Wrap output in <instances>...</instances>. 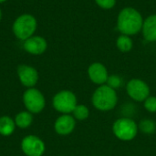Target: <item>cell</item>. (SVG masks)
<instances>
[{"label":"cell","instance_id":"6da1fadb","mask_svg":"<svg viewBox=\"0 0 156 156\" xmlns=\"http://www.w3.org/2000/svg\"><path fill=\"white\" fill-rule=\"evenodd\" d=\"M144 20V18L139 10L133 6H126L117 16L116 28L120 34L133 37L142 32Z\"/></svg>","mask_w":156,"mask_h":156},{"label":"cell","instance_id":"7a4b0ae2","mask_svg":"<svg viewBox=\"0 0 156 156\" xmlns=\"http://www.w3.org/2000/svg\"><path fill=\"white\" fill-rule=\"evenodd\" d=\"M91 103L93 107L100 112L112 111L118 103L117 92L107 84L101 85L92 93Z\"/></svg>","mask_w":156,"mask_h":156},{"label":"cell","instance_id":"3957f363","mask_svg":"<svg viewBox=\"0 0 156 156\" xmlns=\"http://www.w3.org/2000/svg\"><path fill=\"white\" fill-rule=\"evenodd\" d=\"M37 28V20L34 15L29 13L19 15L12 24V32L14 36L22 42L36 35Z\"/></svg>","mask_w":156,"mask_h":156},{"label":"cell","instance_id":"277c9868","mask_svg":"<svg viewBox=\"0 0 156 156\" xmlns=\"http://www.w3.org/2000/svg\"><path fill=\"white\" fill-rule=\"evenodd\" d=\"M112 133L114 136L123 142L133 140L139 132L138 124L131 118L122 117L117 119L112 124Z\"/></svg>","mask_w":156,"mask_h":156},{"label":"cell","instance_id":"5b68a950","mask_svg":"<svg viewBox=\"0 0 156 156\" xmlns=\"http://www.w3.org/2000/svg\"><path fill=\"white\" fill-rule=\"evenodd\" d=\"M78 105L77 96L69 90H62L57 92L52 98L53 108L61 114H70Z\"/></svg>","mask_w":156,"mask_h":156},{"label":"cell","instance_id":"8992f818","mask_svg":"<svg viewBox=\"0 0 156 156\" xmlns=\"http://www.w3.org/2000/svg\"><path fill=\"white\" fill-rule=\"evenodd\" d=\"M22 100L26 110L32 114H38L45 109V96L38 89L35 87L27 89L23 93Z\"/></svg>","mask_w":156,"mask_h":156},{"label":"cell","instance_id":"52a82bcc","mask_svg":"<svg viewBox=\"0 0 156 156\" xmlns=\"http://www.w3.org/2000/svg\"><path fill=\"white\" fill-rule=\"evenodd\" d=\"M126 92L128 96L137 102L144 101L150 96L149 85L141 79H132L126 84Z\"/></svg>","mask_w":156,"mask_h":156},{"label":"cell","instance_id":"ba28073f","mask_svg":"<svg viewBox=\"0 0 156 156\" xmlns=\"http://www.w3.org/2000/svg\"><path fill=\"white\" fill-rule=\"evenodd\" d=\"M21 150L27 156H43L46 151V145L42 139L34 134L24 137L20 144Z\"/></svg>","mask_w":156,"mask_h":156},{"label":"cell","instance_id":"9c48e42d","mask_svg":"<svg viewBox=\"0 0 156 156\" xmlns=\"http://www.w3.org/2000/svg\"><path fill=\"white\" fill-rule=\"evenodd\" d=\"M16 73L20 83L27 89L34 88L39 79L38 71L37 69L27 64L19 65L17 67Z\"/></svg>","mask_w":156,"mask_h":156},{"label":"cell","instance_id":"30bf717a","mask_svg":"<svg viewBox=\"0 0 156 156\" xmlns=\"http://www.w3.org/2000/svg\"><path fill=\"white\" fill-rule=\"evenodd\" d=\"M22 47L27 53L33 56H39L47 51L48 41L42 36L34 35L23 41Z\"/></svg>","mask_w":156,"mask_h":156},{"label":"cell","instance_id":"8fae6325","mask_svg":"<svg viewBox=\"0 0 156 156\" xmlns=\"http://www.w3.org/2000/svg\"><path fill=\"white\" fill-rule=\"evenodd\" d=\"M87 73L90 80L98 86L106 84L109 78V72L107 68L104 64L101 62L91 63L87 69Z\"/></svg>","mask_w":156,"mask_h":156},{"label":"cell","instance_id":"7c38bea8","mask_svg":"<svg viewBox=\"0 0 156 156\" xmlns=\"http://www.w3.org/2000/svg\"><path fill=\"white\" fill-rule=\"evenodd\" d=\"M76 128V120L71 114H61L54 122V130L60 136H67L72 133Z\"/></svg>","mask_w":156,"mask_h":156},{"label":"cell","instance_id":"4fadbf2b","mask_svg":"<svg viewBox=\"0 0 156 156\" xmlns=\"http://www.w3.org/2000/svg\"><path fill=\"white\" fill-rule=\"evenodd\" d=\"M142 34L147 42H156V14H152L144 18Z\"/></svg>","mask_w":156,"mask_h":156},{"label":"cell","instance_id":"5bb4252c","mask_svg":"<svg viewBox=\"0 0 156 156\" xmlns=\"http://www.w3.org/2000/svg\"><path fill=\"white\" fill-rule=\"evenodd\" d=\"M16 126L15 120L7 115L0 117V135L2 136H10L14 133Z\"/></svg>","mask_w":156,"mask_h":156},{"label":"cell","instance_id":"9a60e30c","mask_svg":"<svg viewBox=\"0 0 156 156\" xmlns=\"http://www.w3.org/2000/svg\"><path fill=\"white\" fill-rule=\"evenodd\" d=\"M15 123H16V126L17 128H20V129H27L28 127H30V125L32 124L33 122V114L29 112H27V110L26 111H22V112H19L16 117H15Z\"/></svg>","mask_w":156,"mask_h":156},{"label":"cell","instance_id":"2e32d148","mask_svg":"<svg viewBox=\"0 0 156 156\" xmlns=\"http://www.w3.org/2000/svg\"><path fill=\"white\" fill-rule=\"evenodd\" d=\"M116 48L122 53H128L133 48V40L132 37L120 35L116 39Z\"/></svg>","mask_w":156,"mask_h":156},{"label":"cell","instance_id":"e0dca14e","mask_svg":"<svg viewBox=\"0 0 156 156\" xmlns=\"http://www.w3.org/2000/svg\"><path fill=\"white\" fill-rule=\"evenodd\" d=\"M138 129L141 133L146 135L154 134L156 131V123L151 119H144L138 124Z\"/></svg>","mask_w":156,"mask_h":156},{"label":"cell","instance_id":"ac0fdd59","mask_svg":"<svg viewBox=\"0 0 156 156\" xmlns=\"http://www.w3.org/2000/svg\"><path fill=\"white\" fill-rule=\"evenodd\" d=\"M72 116L76 121H85L90 116V110L89 108L84 104H78L74 111L72 112Z\"/></svg>","mask_w":156,"mask_h":156},{"label":"cell","instance_id":"d6986e66","mask_svg":"<svg viewBox=\"0 0 156 156\" xmlns=\"http://www.w3.org/2000/svg\"><path fill=\"white\" fill-rule=\"evenodd\" d=\"M123 83V80L122 79V77H120L119 75H116V74H112V75H109V78H108V80L106 82V84L108 86H110L111 88L116 90L120 87H122Z\"/></svg>","mask_w":156,"mask_h":156},{"label":"cell","instance_id":"ffe728a7","mask_svg":"<svg viewBox=\"0 0 156 156\" xmlns=\"http://www.w3.org/2000/svg\"><path fill=\"white\" fill-rule=\"evenodd\" d=\"M144 109L151 113L156 112V97L155 96H149L144 101Z\"/></svg>","mask_w":156,"mask_h":156},{"label":"cell","instance_id":"44dd1931","mask_svg":"<svg viewBox=\"0 0 156 156\" xmlns=\"http://www.w3.org/2000/svg\"><path fill=\"white\" fill-rule=\"evenodd\" d=\"M94 1L96 5L103 10L112 9L115 6L116 2H117V0H94Z\"/></svg>","mask_w":156,"mask_h":156},{"label":"cell","instance_id":"7402d4cb","mask_svg":"<svg viewBox=\"0 0 156 156\" xmlns=\"http://www.w3.org/2000/svg\"><path fill=\"white\" fill-rule=\"evenodd\" d=\"M2 16H3V12H2L1 7H0V21H1V19H2Z\"/></svg>","mask_w":156,"mask_h":156},{"label":"cell","instance_id":"603a6c76","mask_svg":"<svg viewBox=\"0 0 156 156\" xmlns=\"http://www.w3.org/2000/svg\"><path fill=\"white\" fill-rule=\"evenodd\" d=\"M6 1H7V0H0V5H1V4H4V3H5Z\"/></svg>","mask_w":156,"mask_h":156}]
</instances>
